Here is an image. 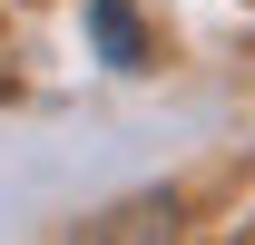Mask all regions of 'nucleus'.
<instances>
[{
	"mask_svg": "<svg viewBox=\"0 0 255 245\" xmlns=\"http://www.w3.org/2000/svg\"><path fill=\"white\" fill-rule=\"evenodd\" d=\"M89 39L108 49V69H137V59H147V39H137V10H128V0H98V10H89Z\"/></svg>",
	"mask_w": 255,
	"mask_h": 245,
	"instance_id": "nucleus-1",
	"label": "nucleus"
}]
</instances>
